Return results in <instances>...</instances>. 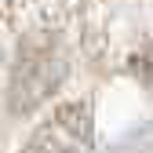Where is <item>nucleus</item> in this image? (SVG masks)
<instances>
[{
    "mask_svg": "<svg viewBox=\"0 0 153 153\" xmlns=\"http://www.w3.org/2000/svg\"><path fill=\"white\" fill-rule=\"evenodd\" d=\"M66 80V55L48 44V40H29L18 51V62L11 69V84H7V106L11 113H29L36 109L48 95L59 91Z\"/></svg>",
    "mask_w": 153,
    "mask_h": 153,
    "instance_id": "obj_1",
    "label": "nucleus"
},
{
    "mask_svg": "<svg viewBox=\"0 0 153 153\" xmlns=\"http://www.w3.org/2000/svg\"><path fill=\"white\" fill-rule=\"evenodd\" d=\"M95 139V117L88 102H66L29 135L22 153H88Z\"/></svg>",
    "mask_w": 153,
    "mask_h": 153,
    "instance_id": "obj_2",
    "label": "nucleus"
},
{
    "mask_svg": "<svg viewBox=\"0 0 153 153\" xmlns=\"http://www.w3.org/2000/svg\"><path fill=\"white\" fill-rule=\"evenodd\" d=\"M135 73H139V80L153 88V44H146L139 55H135Z\"/></svg>",
    "mask_w": 153,
    "mask_h": 153,
    "instance_id": "obj_3",
    "label": "nucleus"
}]
</instances>
